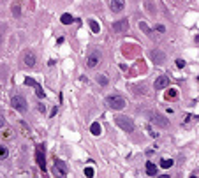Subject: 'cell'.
<instances>
[{"label": "cell", "instance_id": "obj_17", "mask_svg": "<svg viewBox=\"0 0 199 178\" xmlns=\"http://www.w3.org/2000/svg\"><path fill=\"white\" fill-rule=\"evenodd\" d=\"M60 21L64 23V25H70V23L74 21V18L70 16V14H62V18H60Z\"/></svg>", "mask_w": 199, "mask_h": 178}, {"label": "cell", "instance_id": "obj_5", "mask_svg": "<svg viewBox=\"0 0 199 178\" xmlns=\"http://www.w3.org/2000/svg\"><path fill=\"white\" fill-rule=\"evenodd\" d=\"M35 159H37L39 167L43 169V173L46 171V161H44V145H39L37 150H35Z\"/></svg>", "mask_w": 199, "mask_h": 178}, {"label": "cell", "instance_id": "obj_25", "mask_svg": "<svg viewBox=\"0 0 199 178\" xmlns=\"http://www.w3.org/2000/svg\"><path fill=\"white\" fill-rule=\"evenodd\" d=\"M20 127H21V130H23V134H25V136H28V134H30V130L27 129V125L23 124V122H20Z\"/></svg>", "mask_w": 199, "mask_h": 178}, {"label": "cell", "instance_id": "obj_8", "mask_svg": "<svg viewBox=\"0 0 199 178\" xmlns=\"http://www.w3.org/2000/svg\"><path fill=\"white\" fill-rule=\"evenodd\" d=\"M23 64L27 65V67H34L35 65V53L34 51H27V53L23 55Z\"/></svg>", "mask_w": 199, "mask_h": 178}, {"label": "cell", "instance_id": "obj_11", "mask_svg": "<svg viewBox=\"0 0 199 178\" xmlns=\"http://www.w3.org/2000/svg\"><path fill=\"white\" fill-rule=\"evenodd\" d=\"M111 11L113 12H122L125 7V0H111Z\"/></svg>", "mask_w": 199, "mask_h": 178}, {"label": "cell", "instance_id": "obj_22", "mask_svg": "<svg viewBox=\"0 0 199 178\" xmlns=\"http://www.w3.org/2000/svg\"><path fill=\"white\" fill-rule=\"evenodd\" d=\"M7 155H9V150H7L6 146H2V145H0V159H6Z\"/></svg>", "mask_w": 199, "mask_h": 178}, {"label": "cell", "instance_id": "obj_18", "mask_svg": "<svg viewBox=\"0 0 199 178\" xmlns=\"http://www.w3.org/2000/svg\"><path fill=\"white\" fill-rule=\"evenodd\" d=\"M176 95H178V92H176V88H169L166 92V99L169 101V99H176Z\"/></svg>", "mask_w": 199, "mask_h": 178}, {"label": "cell", "instance_id": "obj_30", "mask_svg": "<svg viewBox=\"0 0 199 178\" xmlns=\"http://www.w3.org/2000/svg\"><path fill=\"white\" fill-rule=\"evenodd\" d=\"M197 83H199V78H197Z\"/></svg>", "mask_w": 199, "mask_h": 178}, {"label": "cell", "instance_id": "obj_2", "mask_svg": "<svg viewBox=\"0 0 199 178\" xmlns=\"http://www.w3.org/2000/svg\"><path fill=\"white\" fill-rule=\"evenodd\" d=\"M106 103L111 109H124L125 108V99L122 95H109L106 99Z\"/></svg>", "mask_w": 199, "mask_h": 178}, {"label": "cell", "instance_id": "obj_27", "mask_svg": "<svg viewBox=\"0 0 199 178\" xmlns=\"http://www.w3.org/2000/svg\"><path fill=\"white\" fill-rule=\"evenodd\" d=\"M157 30H159V32H166V28H164V25H157Z\"/></svg>", "mask_w": 199, "mask_h": 178}, {"label": "cell", "instance_id": "obj_26", "mask_svg": "<svg viewBox=\"0 0 199 178\" xmlns=\"http://www.w3.org/2000/svg\"><path fill=\"white\" fill-rule=\"evenodd\" d=\"M176 65L178 67H185V62L183 60H176Z\"/></svg>", "mask_w": 199, "mask_h": 178}, {"label": "cell", "instance_id": "obj_20", "mask_svg": "<svg viewBox=\"0 0 199 178\" xmlns=\"http://www.w3.org/2000/svg\"><path fill=\"white\" fill-rule=\"evenodd\" d=\"M11 11H12V14H14V16H20V14H21L20 4H12V6H11Z\"/></svg>", "mask_w": 199, "mask_h": 178}, {"label": "cell", "instance_id": "obj_24", "mask_svg": "<svg viewBox=\"0 0 199 178\" xmlns=\"http://www.w3.org/2000/svg\"><path fill=\"white\" fill-rule=\"evenodd\" d=\"M85 176L86 178H93V169H92V167H86L85 169Z\"/></svg>", "mask_w": 199, "mask_h": 178}, {"label": "cell", "instance_id": "obj_23", "mask_svg": "<svg viewBox=\"0 0 199 178\" xmlns=\"http://www.w3.org/2000/svg\"><path fill=\"white\" fill-rule=\"evenodd\" d=\"M97 81L101 83V85H108V78L104 74H101V76H97Z\"/></svg>", "mask_w": 199, "mask_h": 178}, {"label": "cell", "instance_id": "obj_15", "mask_svg": "<svg viewBox=\"0 0 199 178\" xmlns=\"http://www.w3.org/2000/svg\"><path fill=\"white\" fill-rule=\"evenodd\" d=\"M146 175H150V176H155L157 175V166L153 162H146Z\"/></svg>", "mask_w": 199, "mask_h": 178}, {"label": "cell", "instance_id": "obj_13", "mask_svg": "<svg viewBox=\"0 0 199 178\" xmlns=\"http://www.w3.org/2000/svg\"><path fill=\"white\" fill-rule=\"evenodd\" d=\"M153 124H155V125H161V127H167V124H169V122H167L164 116H161V115H155V116H153Z\"/></svg>", "mask_w": 199, "mask_h": 178}, {"label": "cell", "instance_id": "obj_14", "mask_svg": "<svg viewBox=\"0 0 199 178\" xmlns=\"http://www.w3.org/2000/svg\"><path fill=\"white\" fill-rule=\"evenodd\" d=\"M139 28H141V30H143V32H145L150 39H153V30H152V28L148 27V25H146L145 21H141V23H139Z\"/></svg>", "mask_w": 199, "mask_h": 178}, {"label": "cell", "instance_id": "obj_19", "mask_svg": "<svg viewBox=\"0 0 199 178\" xmlns=\"http://www.w3.org/2000/svg\"><path fill=\"white\" fill-rule=\"evenodd\" d=\"M173 164H174V161H171V159H162V161H161V167H164V169L171 167Z\"/></svg>", "mask_w": 199, "mask_h": 178}, {"label": "cell", "instance_id": "obj_29", "mask_svg": "<svg viewBox=\"0 0 199 178\" xmlns=\"http://www.w3.org/2000/svg\"><path fill=\"white\" fill-rule=\"evenodd\" d=\"M161 178H169V175H164V176H161Z\"/></svg>", "mask_w": 199, "mask_h": 178}, {"label": "cell", "instance_id": "obj_16", "mask_svg": "<svg viewBox=\"0 0 199 178\" xmlns=\"http://www.w3.org/2000/svg\"><path fill=\"white\" fill-rule=\"evenodd\" d=\"M90 132L93 136H99V134H101V125H99V122H93V124L90 125Z\"/></svg>", "mask_w": 199, "mask_h": 178}, {"label": "cell", "instance_id": "obj_12", "mask_svg": "<svg viewBox=\"0 0 199 178\" xmlns=\"http://www.w3.org/2000/svg\"><path fill=\"white\" fill-rule=\"evenodd\" d=\"M169 85V80H167V76H159L155 80V90H162V88H166Z\"/></svg>", "mask_w": 199, "mask_h": 178}, {"label": "cell", "instance_id": "obj_3", "mask_svg": "<svg viewBox=\"0 0 199 178\" xmlns=\"http://www.w3.org/2000/svg\"><path fill=\"white\" fill-rule=\"evenodd\" d=\"M65 175H67V166H65V162L60 161V159H55L53 176L55 178H65Z\"/></svg>", "mask_w": 199, "mask_h": 178}, {"label": "cell", "instance_id": "obj_10", "mask_svg": "<svg viewBox=\"0 0 199 178\" xmlns=\"http://www.w3.org/2000/svg\"><path fill=\"white\" fill-rule=\"evenodd\" d=\"M152 60H153L155 64H164V62H166V55L162 53L161 49H153V51H152Z\"/></svg>", "mask_w": 199, "mask_h": 178}, {"label": "cell", "instance_id": "obj_28", "mask_svg": "<svg viewBox=\"0 0 199 178\" xmlns=\"http://www.w3.org/2000/svg\"><path fill=\"white\" fill-rule=\"evenodd\" d=\"M4 125H6V120H4V116H0V129H2Z\"/></svg>", "mask_w": 199, "mask_h": 178}, {"label": "cell", "instance_id": "obj_7", "mask_svg": "<svg viewBox=\"0 0 199 178\" xmlns=\"http://www.w3.org/2000/svg\"><path fill=\"white\" fill-rule=\"evenodd\" d=\"M25 85H28V86H34V88H35V94H37V97L44 99V92H43V86L39 85L37 81H34L32 78H27V80H25Z\"/></svg>", "mask_w": 199, "mask_h": 178}, {"label": "cell", "instance_id": "obj_6", "mask_svg": "<svg viewBox=\"0 0 199 178\" xmlns=\"http://www.w3.org/2000/svg\"><path fill=\"white\" fill-rule=\"evenodd\" d=\"M111 28H113V32H116V34H124L129 30V21H127V20H118V21L113 23Z\"/></svg>", "mask_w": 199, "mask_h": 178}, {"label": "cell", "instance_id": "obj_21", "mask_svg": "<svg viewBox=\"0 0 199 178\" xmlns=\"http://www.w3.org/2000/svg\"><path fill=\"white\" fill-rule=\"evenodd\" d=\"M90 28H92V32H95L99 34V30H101V27H99V23L93 21V20H90Z\"/></svg>", "mask_w": 199, "mask_h": 178}, {"label": "cell", "instance_id": "obj_1", "mask_svg": "<svg viewBox=\"0 0 199 178\" xmlns=\"http://www.w3.org/2000/svg\"><path fill=\"white\" fill-rule=\"evenodd\" d=\"M115 122H116V125H118L122 130H125V132H132V130H134V122H132V118H129V116L120 115V116L115 118Z\"/></svg>", "mask_w": 199, "mask_h": 178}, {"label": "cell", "instance_id": "obj_31", "mask_svg": "<svg viewBox=\"0 0 199 178\" xmlns=\"http://www.w3.org/2000/svg\"><path fill=\"white\" fill-rule=\"evenodd\" d=\"M190 178H196V176H190Z\"/></svg>", "mask_w": 199, "mask_h": 178}, {"label": "cell", "instance_id": "obj_4", "mask_svg": "<svg viewBox=\"0 0 199 178\" xmlns=\"http://www.w3.org/2000/svg\"><path fill=\"white\" fill-rule=\"evenodd\" d=\"M11 104H12V108L18 109V111H21V113L27 111V101H25V97H21V95H14V97L11 99Z\"/></svg>", "mask_w": 199, "mask_h": 178}, {"label": "cell", "instance_id": "obj_9", "mask_svg": "<svg viewBox=\"0 0 199 178\" xmlns=\"http://www.w3.org/2000/svg\"><path fill=\"white\" fill-rule=\"evenodd\" d=\"M99 60H101V55L97 53V51H92V53L88 55V58H86V65H88V67H95V65L99 64Z\"/></svg>", "mask_w": 199, "mask_h": 178}]
</instances>
